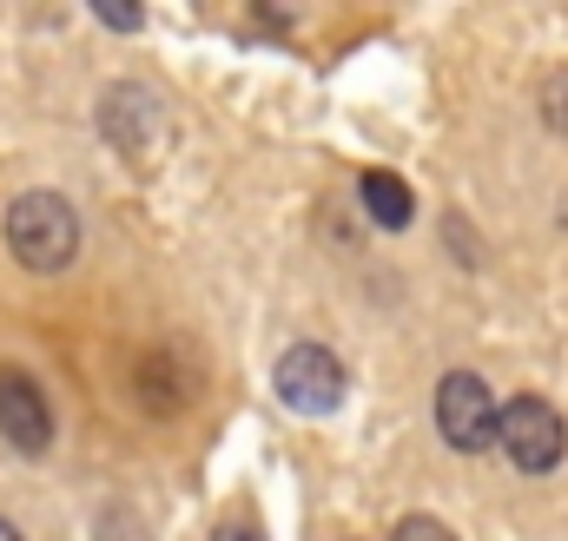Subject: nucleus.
<instances>
[{
	"instance_id": "nucleus-1",
	"label": "nucleus",
	"mask_w": 568,
	"mask_h": 541,
	"mask_svg": "<svg viewBox=\"0 0 568 541\" xmlns=\"http://www.w3.org/2000/svg\"><path fill=\"white\" fill-rule=\"evenodd\" d=\"M7 245L27 270H67L80 252V212L60 192H20L7 205Z\"/></svg>"
},
{
	"instance_id": "nucleus-2",
	"label": "nucleus",
	"mask_w": 568,
	"mask_h": 541,
	"mask_svg": "<svg viewBox=\"0 0 568 541\" xmlns=\"http://www.w3.org/2000/svg\"><path fill=\"white\" fill-rule=\"evenodd\" d=\"M496 442H503V456L523 476H549L568 449V429L542 397H509V404L496 409Z\"/></svg>"
},
{
	"instance_id": "nucleus-3",
	"label": "nucleus",
	"mask_w": 568,
	"mask_h": 541,
	"mask_svg": "<svg viewBox=\"0 0 568 541\" xmlns=\"http://www.w3.org/2000/svg\"><path fill=\"white\" fill-rule=\"evenodd\" d=\"M436 429H443V442L463 449V456H476V449L496 442V397H489V384H483L476 370H449V377L436 384Z\"/></svg>"
},
{
	"instance_id": "nucleus-4",
	"label": "nucleus",
	"mask_w": 568,
	"mask_h": 541,
	"mask_svg": "<svg viewBox=\"0 0 568 541\" xmlns=\"http://www.w3.org/2000/svg\"><path fill=\"white\" fill-rule=\"evenodd\" d=\"M278 397L304 416H324V409L344 404V364L324 350V344H291L278 357Z\"/></svg>"
},
{
	"instance_id": "nucleus-5",
	"label": "nucleus",
	"mask_w": 568,
	"mask_h": 541,
	"mask_svg": "<svg viewBox=\"0 0 568 541\" xmlns=\"http://www.w3.org/2000/svg\"><path fill=\"white\" fill-rule=\"evenodd\" d=\"M0 436L20 449V456H40L53 442V409L40 397V384L13 364H0Z\"/></svg>"
},
{
	"instance_id": "nucleus-6",
	"label": "nucleus",
	"mask_w": 568,
	"mask_h": 541,
	"mask_svg": "<svg viewBox=\"0 0 568 541\" xmlns=\"http://www.w3.org/2000/svg\"><path fill=\"white\" fill-rule=\"evenodd\" d=\"M364 212L377 218V225H390V232H404L410 225V212H417V198H410V185L397 178V172H364Z\"/></svg>"
},
{
	"instance_id": "nucleus-7",
	"label": "nucleus",
	"mask_w": 568,
	"mask_h": 541,
	"mask_svg": "<svg viewBox=\"0 0 568 541\" xmlns=\"http://www.w3.org/2000/svg\"><path fill=\"white\" fill-rule=\"evenodd\" d=\"M390 541H456V535H449V529H443L436 516H404V522H397V535H390Z\"/></svg>"
},
{
	"instance_id": "nucleus-8",
	"label": "nucleus",
	"mask_w": 568,
	"mask_h": 541,
	"mask_svg": "<svg viewBox=\"0 0 568 541\" xmlns=\"http://www.w3.org/2000/svg\"><path fill=\"white\" fill-rule=\"evenodd\" d=\"M212 541H265V535H258L252 522H225V529H219V535H212Z\"/></svg>"
},
{
	"instance_id": "nucleus-9",
	"label": "nucleus",
	"mask_w": 568,
	"mask_h": 541,
	"mask_svg": "<svg viewBox=\"0 0 568 541\" xmlns=\"http://www.w3.org/2000/svg\"><path fill=\"white\" fill-rule=\"evenodd\" d=\"M0 541H20V529H13V522H0Z\"/></svg>"
}]
</instances>
